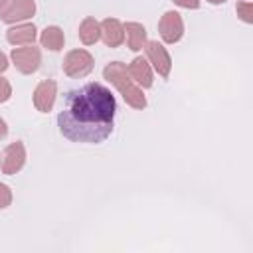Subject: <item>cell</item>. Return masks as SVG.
<instances>
[{"instance_id":"44dd1931","label":"cell","mask_w":253,"mask_h":253,"mask_svg":"<svg viewBox=\"0 0 253 253\" xmlns=\"http://www.w3.org/2000/svg\"><path fill=\"white\" fill-rule=\"evenodd\" d=\"M6 134H8V125L4 119H0V138H4Z\"/></svg>"},{"instance_id":"ac0fdd59","label":"cell","mask_w":253,"mask_h":253,"mask_svg":"<svg viewBox=\"0 0 253 253\" xmlns=\"http://www.w3.org/2000/svg\"><path fill=\"white\" fill-rule=\"evenodd\" d=\"M10 95H12V85H10V81L4 79V77H0V103H6V101L10 99Z\"/></svg>"},{"instance_id":"8992f818","label":"cell","mask_w":253,"mask_h":253,"mask_svg":"<svg viewBox=\"0 0 253 253\" xmlns=\"http://www.w3.org/2000/svg\"><path fill=\"white\" fill-rule=\"evenodd\" d=\"M144 51H146L148 63H152V67L158 71V75L168 77L170 69H172V59H170V53L166 51V47L162 43H158V40H150L144 43Z\"/></svg>"},{"instance_id":"7c38bea8","label":"cell","mask_w":253,"mask_h":253,"mask_svg":"<svg viewBox=\"0 0 253 253\" xmlns=\"http://www.w3.org/2000/svg\"><path fill=\"white\" fill-rule=\"evenodd\" d=\"M36 26L34 24H18L6 32V40L12 45H30L36 42Z\"/></svg>"},{"instance_id":"e0dca14e","label":"cell","mask_w":253,"mask_h":253,"mask_svg":"<svg viewBox=\"0 0 253 253\" xmlns=\"http://www.w3.org/2000/svg\"><path fill=\"white\" fill-rule=\"evenodd\" d=\"M10 204H12V190H10V186L0 182V210L8 208Z\"/></svg>"},{"instance_id":"8fae6325","label":"cell","mask_w":253,"mask_h":253,"mask_svg":"<svg viewBox=\"0 0 253 253\" xmlns=\"http://www.w3.org/2000/svg\"><path fill=\"white\" fill-rule=\"evenodd\" d=\"M101 38L105 45L109 47H119L125 42V28L117 18H105L101 22Z\"/></svg>"},{"instance_id":"5b68a950","label":"cell","mask_w":253,"mask_h":253,"mask_svg":"<svg viewBox=\"0 0 253 253\" xmlns=\"http://www.w3.org/2000/svg\"><path fill=\"white\" fill-rule=\"evenodd\" d=\"M24 162H26V148H24V144L20 140L8 144L0 154V170L4 174H8V176L20 172Z\"/></svg>"},{"instance_id":"7402d4cb","label":"cell","mask_w":253,"mask_h":253,"mask_svg":"<svg viewBox=\"0 0 253 253\" xmlns=\"http://www.w3.org/2000/svg\"><path fill=\"white\" fill-rule=\"evenodd\" d=\"M208 2H210V4H223L225 0H208Z\"/></svg>"},{"instance_id":"d6986e66","label":"cell","mask_w":253,"mask_h":253,"mask_svg":"<svg viewBox=\"0 0 253 253\" xmlns=\"http://www.w3.org/2000/svg\"><path fill=\"white\" fill-rule=\"evenodd\" d=\"M172 2L182 8H188V10H196L200 6V0H172Z\"/></svg>"},{"instance_id":"6da1fadb","label":"cell","mask_w":253,"mask_h":253,"mask_svg":"<svg viewBox=\"0 0 253 253\" xmlns=\"http://www.w3.org/2000/svg\"><path fill=\"white\" fill-rule=\"evenodd\" d=\"M115 111V95L101 83H87L65 95L57 126L71 142L99 144L113 132Z\"/></svg>"},{"instance_id":"3957f363","label":"cell","mask_w":253,"mask_h":253,"mask_svg":"<svg viewBox=\"0 0 253 253\" xmlns=\"http://www.w3.org/2000/svg\"><path fill=\"white\" fill-rule=\"evenodd\" d=\"M10 57H12L14 67L20 73H24V75L36 73L40 69V63H42V51L34 43H30L26 47H14L12 53H10Z\"/></svg>"},{"instance_id":"ffe728a7","label":"cell","mask_w":253,"mask_h":253,"mask_svg":"<svg viewBox=\"0 0 253 253\" xmlns=\"http://www.w3.org/2000/svg\"><path fill=\"white\" fill-rule=\"evenodd\" d=\"M6 69H8V57L0 51V73H4Z\"/></svg>"},{"instance_id":"277c9868","label":"cell","mask_w":253,"mask_h":253,"mask_svg":"<svg viewBox=\"0 0 253 253\" xmlns=\"http://www.w3.org/2000/svg\"><path fill=\"white\" fill-rule=\"evenodd\" d=\"M63 73L69 77H85L93 69V55L87 49H71L63 57Z\"/></svg>"},{"instance_id":"5bb4252c","label":"cell","mask_w":253,"mask_h":253,"mask_svg":"<svg viewBox=\"0 0 253 253\" xmlns=\"http://www.w3.org/2000/svg\"><path fill=\"white\" fill-rule=\"evenodd\" d=\"M99 38H101V24L93 16H87L79 24V40L85 45H93V43H97Z\"/></svg>"},{"instance_id":"603a6c76","label":"cell","mask_w":253,"mask_h":253,"mask_svg":"<svg viewBox=\"0 0 253 253\" xmlns=\"http://www.w3.org/2000/svg\"><path fill=\"white\" fill-rule=\"evenodd\" d=\"M8 2H10V0H0V10H2V8H4Z\"/></svg>"},{"instance_id":"30bf717a","label":"cell","mask_w":253,"mask_h":253,"mask_svg":"<svg viewBox=\"0 0 253 253\" xmlns=\"http://www.w3.org/2000/svg\"><path fill=\"white\" fill-rule=\"evenodd\" d=\"M126 71H128V75L132 77V81L140 87V89H148V87H152V69H150V63L144 59V57H134L130 63H128V67H126Z\"/></svg>"},{"instance_id":"7a4b0ae2","label":"cell","mask_w":253,"mask_h":253,"mask_svg":"<svg viewBox=\"0 0 253 253\" xmlns=\"http://www.w3.org/2000/svg\"><path fill=\"white\" fill-rule=\"evenodd\" d=\"M103 75H105L107 81H111L119 89V93L123 95L126 105H130L132 109H144L146 107V97L142 95V89L128 75L125 63H121V61L107 63V67L103 69Z\"/></svg>"},{"instance_id":"ba28073f","label":"cell","mask_w":253,"mask_h":253,"mask_svg":"<svg viewBox=\"0 0 253 253\" xmlns=\"http://www.w3.org/2000/svg\"><path fill=\"white\" fill-rule=\"evenodd\" d=\"M158 32H160V38L166 42V43H176L180 42V38L184 36V22H182V16L174 10L166 12L160 22H158Z\"/></svg>"},{"instance_id":"9c48e42d","label":"cell","mask_w":253,"mask_h":253,"mask_svg":"<svg viewBox=\"0 0 253 253\" xmlns=\"http://www.w3.org/2000/svg\"><path fill=\"white\" fill-rule=\"evenodd\" d=\"M55 95H57V85L51 79H43L36 85L34 89V105L40 113H49L53 109L55 103Z\"/></svg>"},{"instance_id":"9a60e30c","label":"cell","mask_w":253,"mask_h":253,"mask_svg":"<svg viewBox=\"0 0 253 253\" xmlns=\"http://www.w3.org/2000/svg\"><path fill=\"white\" fill-rule=\"evenodd\" d=\"M40 42L43 47L51 49V51H59L63 49V43H65V36H63V30L59 26H47L42 36H40Z\"/></svg>"},{"instance_id":"4fadbf2b","label":"cell","mask_w":253,"mask_h":253,"mask_svg":"<svg viewBox=\"0 0 253 253\" xmlns=\"http://www.w3.org/2000/svg\"><path fill=\"white\" fill-rule=\"evenodd\" d=\"M123 28H125L128 49H132V51L142 49L144 43H146V30H144V26L138 24V22H126Z\"/></svg>"},{"instance_id":"2e32d148","label":"cell","mask_w":253,"mask_h":253,"mask_svg":"<svg viewBox=\"0 0 253 253\" xmlns=\"http://www.w3.org/2000/svg\"><path fill=\"white\" fill-rule=\"evenodd\" d=\"M237 16H239L245 24H251V22H253V16H251V2H239V4H237Z\"/></svg>"},{"instance_id":"52a82bcc","label":"cell","mask_w":253,"mask_h":253,"mask_svg":"<svg viewBox=\"0 0 253 253\" xmlns=\"http://www.w3.org/2000/svg\"><path fill=\"white\" fill-rule=\"evenodd\" d=\"M34 12H36V2L34 0H10L0 10V20L6 22V24H16V22L32 18Z\"/></svg>"}]
</instances>
